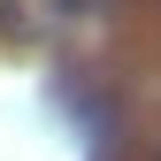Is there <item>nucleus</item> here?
<instances>
[{
  "instance_id": "2",
  "label": "nucleus",
  "mask_w": 161,
  "mask_h": 161,
  "mask_svg": "<svg viewBox=\"0 0 161 161\" xmlns=\"http://www.w3.org/2000/svg\"><path fill=\"white\" fill-rule=\"evenodd\" d=\"M153 161H161V153H153Z\"/></svg>"
},
{
  "instance_id": "1",
  "label": "nucleus",
  "mask_w": 161,
  "mask_h": 161,
  "mask_svg": "<svg viewBox=\"0 0 161 161\" xmlns=\"http://www.w3.org/2000/svg\"><path fill=\"white\" fill-rule=\"evenodd\" d=\"M77 8V0H0V31L8 38H54V23Z\"/></svg>"
}]
</instances>
